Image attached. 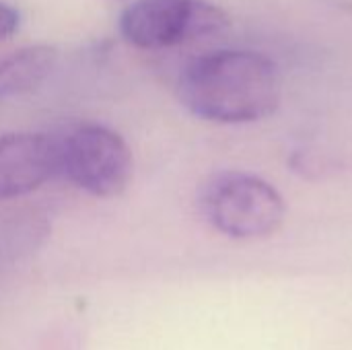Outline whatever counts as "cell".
<instances>
[{"instance_id":"1","label":"cell","mask_w":352,"mask_h":350,"mask_svg":"<svg viewBox=\"0 0 352 350\" xmlns=\"http://www.w3.org/2000/svg\"><path fill=\"white\" fill-rule=\"evenodd\" d=\"M177 97L196 118L214 124H252L270 118L283 101V74L254 50H212L179 74Z\"/></svg>"},{"instance_id":"2","label":"cell","mask_w":352,"mask_h":350,"mask_svg":"<svg viewBox=\"0 0 352 350\" xmlns=\"http://www.w3.org/2000/svg\"><path fill=\"white\" fill-rule=\"evenodd\" d=\"M198 210L214 231L241 241L274 235L287 217L283 194L264 177L241 169L206 175L198 188Z\"/></svg>"},{"instance_id":"3","label":"cell","mask_w":352,"mask_h":350,"mask_svg":"<svg viewBox=\"0 0 352 350\" xmlns=\"http://www.w3.org/2000/svg\"><path fill=\"white\" fill-rule=\"evenodd\" d=\"M58 173L95 196H120L132 182L134 157L128 142L103 124H76L58 134Z\"/></svg>"},{"instance_id":"4","label":"cell","mask_w":352,"mask_h":350,"mask_svg":"<svg viewBox=\"0 0 352 350\" xmlns=\"http://www.w3.org/2000/svg\"><path fill=\"white\" fill-rule=\"evenodd\" d=\"M227 27V14L208 0H134L120 17L122 37L140 50L173 47Z\"/></svg>"},{"instance_id":"5","label":"cell","mask_w":352,"mask_h":350,"mask_svg":"<svg viewBox=\"0 0 352 350\" xmlns=\"http://www.w3.org/2000/svg\"><path fill=\"white\" fill-rule=\"evenodd\" d=\"M58 173V134H0V200L41 188Z\"/></svg>"},{"instance_id":"6","label":"cell","mask_w":352,"mask_h":350,"mask_svg":"<svg viewBox=\"0 0 352 350\" xmlns=\"http://www.w3.org/2000/svg\"><path fill=\"white\" fill-rule=\"evenodd\" d=\"M56 64V50L29 45L0 58V99L14 97L39 87Z\"/></svg>"},{"instance_id":"7","label":"cell","mask_w":352,"mask_h":350,"mask_svg":"<svg viewBox=\"0 0 352 350\" xmlns=\"http://www.w3.org/2000/svg\"><path fill=\"white\" fill-rule=\"evenodd\" d=\"M19 27V12L8 4H0V41L10 37Z\"/></svg>"}]
</instances>
